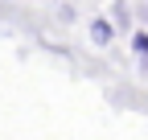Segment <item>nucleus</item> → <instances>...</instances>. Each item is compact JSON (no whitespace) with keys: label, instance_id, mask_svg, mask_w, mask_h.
Wrapping results in <instances>:
<instances>
[{"label":"nucleus","instance_id":"obj_1","mask_svg":"<svg viewBox=\"0 0 148 140\" xmlns=\"http://www.w3.org/2000/svg\"><path fill=\"white\" fill-rule=\"evenodd\" d=\"M86 33H90V45H95V49H107L111 41H115V25H111L107 16H95Z\"/></svg>","mask_w":148,"mask_h":140},{"label":"nucleus","instance_id":"obj_2","mask_svg":"<svg viewBox=\"0 0 148 140\" xmlns=\"http://www.w3.org/2000/svg\"><path fill=\"white\" fill-rule=\"evenodd\" d=\"M132 54H136L140 66H148V29H136L132 33Z\"/></svg>","mask_w":148,"mask_h":140}]
</instances>
